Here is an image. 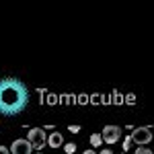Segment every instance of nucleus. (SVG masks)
Returning <instances> with one entry per match:
<instances>
[{
    "label": "nucleus",
    "mask_w": 154,
    "mask_h": 154,
    "mask_svg": "<svg viewBox=\"0 0 154 154\" xmlns=\"http://www.w3.org/2000/svg\"><path fill=\"white\" fill-rule=\"evenodd\" d=\"M29 105V91L17 78H2L0 80V115L12 117L23 113Z\"/></svg>",
    "instance_id": "f257e3e1"
},
{
    "label": "nucleus",
    "mask_w": 154,
    "mask_h": 154,
    "mask_svg": "<svg viewBox=\"0 0 154 154\" xmlns=\"http://www.w3.org/2000/svg\"><path fill=\"white\" fill-rule=\"evenodd\" d=\"M27 142L31 144L33 150L41 152L45 148V144H48V134L43 131V128H31V130L27 131Z\"/></svg>",
    "instance_id": "f03ea898"
},
{
    "label": "nucleus",
    "mask_w": 154,
    "mask_h": 154,
    "mask_svg": "<svg viewBox=\"0 0 154 154\" xmlns=\"http://www.w3.org/2000/svg\"><path fill=\"white\" fill-rule=\"evenodd\" d=\"M134 134H131V142H136L138 146H146V144L152 142V128L146 125V128H134Z\"/></svg>",
    "instance_id": "7ed1b4c3"
},
{
    "label": "nucleus",
    "mask_w": 154,
    "mask_h": 154,
    "mask_svg": "<svg viewBox=\"0 0 154 154\" xmlns=\"http://www.w3.org/2000/svg\"><path fill=\"white\" fill-rule=\"evenodd\" d=\"M101 138H103L105 144L113 146V144L119 142V138H121V128H119V125H105L103 131H101Z\"/></svg>",
    "instance_id": "20e7f679"
},
{
    "label": "nucleus",
    "mask_w": 154,
    "mask_h": 154,
    "mask_svg": "<svg viewBox=\"0 0 154 154\" xmlns=\"http://www.w3.org/2000/svg\"><path fill=\"white\" fill-rule=\"evenodd\" d=\"M11 154H33V148H31V144L23 140V138H19V140H14L12 146L8 148Z\"/></svg>",
    "instance_id": "39448f33"
},
{
    "label": "nucleus",
    "mask_w": 154,
    "mask_h": 154,
    "mask_svg": "<svg viewBox=\"0 0 154 154\" xmlns=\"http://www.w3.org/2000/svg\"><path fill=\"white\" fill-rule=\"evenodd\" d=\"M48 146H51V148H56V150H58L60 146H64V136H62L60 131L49 134V136H48Z\"/></svg>",
    "instance_id": "423d86ee"
},
{
    "label": "nucleus",
    "mask_w": 154,
    "mask_h": 154,
    "mask_svg": "<svg viewBox=\"0 0 154 154\" xmlns=\"http://www.w3.org/2000/svg\"><path fill=\"white\" fill-rule=\"evenodd\" d=\"M101 144H103V138H101V134H93V136H91V146H93V148H99Z\"/></svg>",
    "instance_id": "0eeeda50"
},
{
    "label": "nucleus",
    "mask_w": 154,
    "mask_h": 154,
    "mask_svg": "<svg viewBox=\"0 0 154 154\" xmlns=\"http://www.w3.org/2000/svg\"><path fill=\"white\" fill-rule=\"evenodd\" d=\"M111 103H115V105H121V103H123V97L119 95L117 91H113V93H111Z\"/></svg>",
    "instance_id": "6e6552de"
},
{
    "label": "nucleus",
    "mask_w": 154,
    "mask_h": 154,
    "mask_svg": "<svg viewBox=\"0 0 154 154\" xmlns=\"http://www.w3.org/2000/svg\"><path fill=\"white\" fill-rule=\"evenodd\" d=\"M64 150H66V154H76V144H72V142L64 144Z\"/></svg>",
    "instance_id": "1a4fd4ad"
},
{
    "label": "nucleus",
    "mask_w": 154,
    "mask_h": 154,
    "mask_svg": "<svg viewBox=\"0 0 154 154\" xmlns=\"http://www.w3.org/2000/svg\"><path fill=\"white\" fill-rule=\"evenodd\" d=\"M45 103L48 105H58V95H45Z\"/></svg>",
    "instance_id": "9d476101"
},
{
    "label": "nucleus",
    "mask_w": 154,
    "mask_h": 154,
    "mask_svg": "<svg viewBox=\"0 0 154 154\" xmlns=\"http://www.w3.org/2000/svg\"><path fill=\"white\" fill-rule=\"evenodd\" d=\"M76 103H78V105H86V103H88V95H78L76 97Z\"/></svg>",
    "instance_id": "9b49d317"
},
{
    "label": "nucleus",
    "mask_w": 154,
    "mask_h": 154,
    "mask_svg": "<svg viewBox=\"0 0 154 154\" xmlns=\"http://www.w3.org/2000/svg\"><path fill=\"white\" fill-rule=\"evenodd\" d=\"M88 103H103V95H93V97H88Z\"/></svg>",
    "instance_id": "f8f14e48"
},
{
    "label": "nucleus",
    "mask_w": 154,
    "mask_h": 154,
    "mask_svg": "<svg viewBox=\"0 0 154 154\" xmlns=\"http://www.w3.org/2000/svg\"><path fill=\"white\" fill-rule=\"evenodd\" d=\"M123 103H128V105H134V103H136V95H125L123 97Z\"/></svg>",
    "instance_id": "ddd939ff"
},
{
    "label": "nucleus",
    "mask_w": 154,
    "mask_h": 154,
    "mask_svg": "<svg viewBox=\"0 0 154 154\" xmlns=\"http://www.w3.org/2000/svg\"><path fill=\"white\" fill-rule=\"evenodd\" d=\"M130 146H131V138H130V136H125V140H123V152H128Z\"/></svg>",
    "instance_id": "4468645a"
},
{
    "label": "nucleus",
    "mask_w": 154,
    "mask_h": 154,
    "mask_svg": "<svg viewBox=\"0 0 154 154\" xmlns=\"http://www.w3.org/2000/svg\"><path fill=\"white\" fill-rule=\"evenodd\" d=\"M136 154H152V150H148L146 146H138V150H136Z\"/></svg>",
    "instance_id": "2eb2a0df"
},
{
    "label": "nucleus",
    "mask_w": 154,
    "mask_h": 154,
    "mask_svg": "<svg viewBox=\"0 0 154 154\" xmlns=\"http://www.w3.org/2000/svg\"><path fill=\"white\" fill-rule=\"evenodd\" d=\"M68 130H70L72 134H78V131H80V125H70Z\"/></svg>",
    "instance_id": "dca6fc26"
},
{
    "label": "nucleus",
    "mask_w": 154,
    "mask_h": 154,
    "mask_svg": "<svg viewBox=\"0 0 154 154\" xmlns=\"http://www.w3.org/2000/svg\"><path fill=\"white\" fill-rule=\"evenodd\" d=\"M0 154H11V150L6 146H0Z\"/></svg>",
    "instance_id": "f3484780"
},
{
    "label": "nucleus",
    "mask_w": 154,
    "mask_h": 154,
    "mask_svg": "<svg viewBox=\"0 0 154 154\" xmlns=\"http://www.w3.org/2000/svg\"><path fill=\"white\" fill-rule=\"evenodd\" d=\"M101 154H113V150H109V148H107V150H101Z\"/></svg>",
    "instance_id": "a211bd4d"
},
{
    "label": "nucleus",
    "mask_w": 154,
    "mask_h": 154,
    "mask_svg": "<svg viewBox=\"0 0 154 154\" xmlns=\"http://www.w3.org/2000/svg\"><path fill=\"white\" fill-rule=\"evenodd\" d=\"M82 154H97V152H95V150H84Z\"/></svg>",
    "instance_id": "6ab92c4d"
},
{
    "label": "nucleus",
    "mask_w": 154,
    "mask_h": 154,
    "mask_svg": "<svg viewBox=\"0 0 154 154\" xmlns=\"http://www.w3.org/2000/svg\"><path fill=\"white\" fill-rule=\"evenodd\" d=\"M37 154H43V152H37Z\"/></svg>",
    "instance_id": "aec40b11"
},
{
    "label": "nucleus",
    "mask_w": 154,
    "mask_h": 154,
    "mask_svg": "<svg viewBox=\"0 0 154 154\" xmlns=\"http://www.w3.org/2000/svg\"><path fill=\"white\" fill-rule=\"evenodd\" d=\"M121 154H128V152H121Z\"/></svg>",
    "instance_id": "412c9836"
}]
</instances>
